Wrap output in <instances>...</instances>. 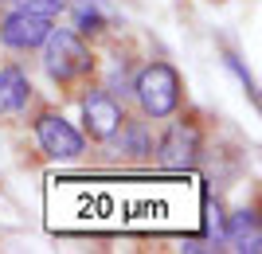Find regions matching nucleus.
I'll return each instance as SVG.
<instances>
[{"label":"nucleus","instance_id":"1","mask_svg":"<svg viewBox=\"0 0 262 254\" xmlns=\"http://www.w3.org/2000/svg\"><path fill=\"white\" fill-rule=\"evenodd\" d=\"M129 90H133V98H137V106H141V113L153 118V122L172 118V113L180 110V98H184V82L176 75V66L161 63V59L145 63L141 71H137Z\"/></svg>","mask_w":262,"mask_h":254},{"label":"nucleus","instance_id":"2","mask_svg":"<svg viewBox=\"0 0 262 254\" xmlns=\"http://www.w3.org/2000/svg\"><path fill=\"white\" fill-rule=\"evenodd\" d=\"M39 47H43V71L55 82H75V78H86L94 71V55H90V47L82 43L78 32L51 28Z\"/></svg>","mask_w":262,"mask_h":254},{"label":"nucleus","instance_id":"3","mask_svg":"<svg viewBox=\"0 0 262 254\" xmlns=\"http://www.w3.org/2000/svg\"><path fill=\"white\" fill-rule=\"evenodd\" d=\"M35 141H39V149H43L51 160H75V156L82 153V145H86L82 133L55 110H43L35 118Z\"/></svg>","mask_w":262,"mask_h":254},{"label":"nucleus","instance_id":"4","mask_svg":"<svg viewBox=\"0 0 262 254\" xmlns=\"http://www.w3.org/2000/svg\"><path fill=\"white\" fill-rule=\"evenodd\" d=\"M121 118H125V110H121L118 94H110V90H90L86 98H82V125H86L90 141H110V137L118 133Z\"/></svg>","mask_w":262,"mask_h":254},{"label":"nucleus","instance_id":"5","mask_svg":"<svg viewBox=\"0 0 262 254\" xmlns=\"http://www.w3.org/2000/svg\"><path fill=\"white\" fill-rule=\"evenodd\" d=\"M47 32H51V20H47V16L16 8L8 20L0 24V43L12 47V51H32V47H39L47 39Z\"/></svg>","mask_w":262,"mask_h":254},{"label":"nucleus","instance_id":"6","mask_svg":"<svg viewBox=\"0 0 262 254\" xmlns=\"http://www.w3.org/2000/svg\"><path fill=\"white\" fill-rule=\"evenodd\" d=\"M157 153H161L164 165H172V168H184L196 160L200 153V133L196 125H188V122H176L172 129L161 137V145H157Z\"/></svg>","mask_w":262,"mask_h":254},{"label":"nucleus","instance_id":"7","mask_svg":"<svg viewBox=\"0 0 262 254\" xmlns=\"http://www.w3.org/2000/svg\"><path fill=\"white\" fill-rule=\"evenodd\" d=\"M32 102V82L20 66H0V118H16Z\"/></svg>","mask_w":262,"mask_h":254},{"label":"nucleus","instance_id":"8","mask_svg":"<svg viewBox=\"0 0 262 254\" xmlns=\"http://www.w3.org/2000/svg\"><path fill=\"white\" fill-rule=\"evenodd\" d=\"M223 239L231 243V250H247L254 254L262 246V235H258V219H254V211H235L223 227Z\"/></svg>","mask_w":262,"mask_h":254},{"label":"nucleus","instance_id":"9","mask_svg":"<svg viewBox=\"0 0 262 254\" xmlns=\"http://www.w3.org/2000/svg\"><path fill=\"white\" fill-rule=\"evenodd\" d=\"M118 153H125V156H145V153H153V137L145 133V125L141 122H129V118H121V125H118ZM110 137V141H114Z\"/></svg>","mask_w":262,"mask_h":254},{"label":"nucleus","instance_id":"10","mask_svg":"<svg viewBox=\"0 0 262 254\" xmlns=\"http://www.w3.org/2000/svg\"><path fill=\"white\" fill-rule=\"evenodd\" d=\"M67 8H71V20H75V28H78L82 35H98L102 28H106V16H102L90 0H71Z\"/></svg>","mask_w":262,"mask_h":254},{"label":"nucleus","instance_id":"11","mask_svg":"<svg viewBox=\"0 0 262 254\" xmlns=\"http://www.w3.org/2000/svg\"><path fill=\"white\" fill-rule=\"evenodd\" d=\"M16 8H20V12H35V16H47V20H55V16L67 8V0H20Z\"/></svg>","mask_w":262,"mask_h":254}]
</instances>
